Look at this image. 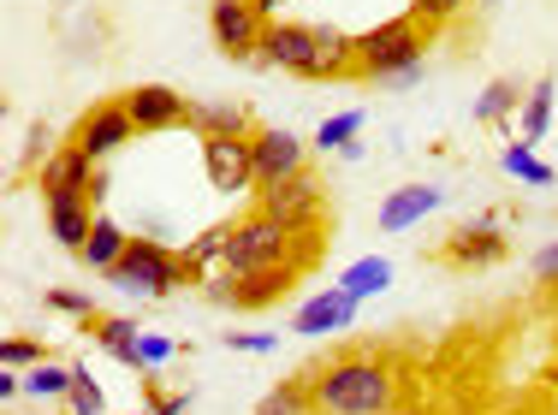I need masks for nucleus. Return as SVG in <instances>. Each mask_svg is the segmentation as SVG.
Segmentation results:
<instances>
[{"label": "nucleus", "instance_id": "obj_25", "mask_svg": "<svg viewBox=\"0 0 558 415\" xmlns=\"http://www.w3.org/2000/svg\"><path fill=\"white\" fill-rule=\"evenodd\" d=\"M363 137V107H351V113H333V119H322L315 125V137H310V149H322V155H339L344 143H356Z\"/></svg>", "mask_w": 558, "mask_h": 415}, {"label": "nucleus", "instance_id": "obj_7", "mask_svg": "<svg viewBox=\"0 0 558 415\" xmlns=\"http://www.w3.org/2000/svg\"><path fill=\"white\" fill-rule=\"evenodd\" d=\"M511 256V237H505L499 213H482V220L458 225V232L440 244V261L446 267H470V273H482V267H499Z\"/></svg>", "mask_w": 558, "mask_h": 415}, {"label": "nucleus", "instance_id": "obj_38", "mask_svg": "<svg viewBox=\"0 0 558 415\" xmlns=\"http://www.w3.org/2000/svg\"><path fill=\"white\" fill-rule=\"evenodd\" d=\"M475 7H482V12H499V7H505V0H475Z\"/></svg>", "mask_w": 558, "mask_h": 415}, {"label": "nucleus", "instance_id": "obj_24", "mask_svg": "<svg viewBox=\"0 0 558 415\" xmlns=\"http://www.w3.org/2000/svg\"><path fill=\"white\" fill-rule=\"evenodd\" d=\"M517 113H523V143L535 149V143L553 131V77L535 84V89H523V107H517Z\"/></svg>", "mask_w": 558, "mask_h": 415}, {"label": "nucleus", "instance_id": "obj_19", "mask_svg": "<svg viewBox=\"0 0 558 415\" xmlns=\"http://www.w3.org/2000/svg\"><path fill=\"white\" fill-rule=\"evenodd\" d=\"M315 410V392H310V374H291V380H279L262 392V404L250 415H310Z\"/></svg>", "mask_w": 558, "mask_h": 415}, {"label": "nucleus", "instance_id": "obj_14", "mask_svg": "<svg viewBox=\"0 0 558 415\" xmlns=\"http://www.w3.org/2000/svg\"><path fill=\"white\" fill-rule=\"evenodd\" d=\"M356 309H363V303L344 297L339 285H333V291H315V297L303 303L298 315H291V332H303V339H315V332H344V327L356 320Z\"/></svg>", "mask_w": 558, "mask_h": 415}, {"label": "nucleus", "instance_id": "obj_13", "mask_svg": "<svg viewBox=\"0 0 558 415\" xmlns=\"http://www.w3.org/2000/svg\"><path fill=\"white\" fill-rule=\"evenodd\" d=\"M440 203H446L440 184H404V191H387V203H380V232L387 237L410 232V225H422L428 213H440Z\"/></svg>", "mask_w": 558, "mask_h": 415}, {"label": "nucleus", "instance_id": "obj_30", "mask_svg": "<svg viewBox=\"0 0 558 415\" xmlns=\"http://www.w3.org/2000/svg\"><path fill=\"white\" fill-rule=\"evenodd\" d=\"M463 7H475V0H410V12H416L422 24H434V30H440V24H451Z\"/></svg>", "mask_w": 558, "mask_h": 415}, {"label": "nucleus", "instance_id": "obj_37", "mask_svg": "<svg viewBox=\"0 0 558 415\" xmlns=\"http://www.w3.org/2000/svg\"><path fill=\"white\" fill-rule=\"evenodd\" d=\"M387 415H428V410H416V404H404V410H398V404H392Z\"/></svg>", "mask_w": 558, "mask_h": 415}, {"label": "nucleus", "instance_id": "obj_4", "mask_svg": "<svg viewBox=\"0 0 558 415\" xmlns=\"http://www.w3.org/2000/svg\"><path fill=\"white\" fill-rule=\"evenodd\" d=\"M108 279L125 297H172L179 285H191V267H184V249H167L161 237H131Z\"/></svg>", "mask_w": 558, "mask_h": 415}, {"label": "nucleus", "instance_id": "obj_27", "mask_svg": "<svg viewBox=\"0 0 558 415\" xmlns=\"http://www.w3.org/2000/svg\"><path fill=\"white\" fill-rule=\"evenodd\" d=\"M517 107H523V89H517L511 77H499V84H487L482 96H475V119H482V125H494V119L517 113Z\"/></svg>", "mask_w": 558, "mask_h": 415}, {"label": "nucleus", "instance_id": "obj_28", "mask_svg": "<svg viewBox=\"0 0 558 415\" xmlns=\"http://www.w3.org/2000/svg\"><path fill=\"white\" fill-rule=\"evenodd\" d=\"M65 415H108V398H101L96 374L84 363H77V380H72V392H65Z\"/></svg>", "mask_w": 558, "mask_h": 415}, {"label": "nucleus", "instance_id": "obj_29", "mask_svg": "<svg viewBox=\"0 0 558 415\" xmlns=\"http://www.w3.org/2000/svg\"><path fill=\"white\" fill-rule=\"evenodd\" d=\"M36 363H48V356H43V344H36V339H19V332H12V339L0 344V368H19V374H31Z\"/></svg>", "mask_w": 558, "mask_h": 415}, {"label": "nucleus", "instance_id": "obj_1", "mask_svg": "<svg viewBox=\"0 0 558 415\" xmlns=\"http://www.w3.org/2000/svg\"><path fill=\"white\" fill-rule=\"evenodd\" d=\"M256 72H291L310 77V84H327V77L356 72V36L333 30V24H291V19H268V36H262Z\"/></svg>", "mask_w": 558, "mask_h": 415}, {"label": "nucleus", "instance_id": "obj_12", "mask_svg": "<svg viewBox=\"0 0 558 415\" xmlns=\"http://www.w3.org/2000/svg\"><path fill=\"white\" fill-rule=\"evenodd\" d=\"M96 203H89V191H72V196H48V237H54L60 249H84L89 232H96Z\"/></svg>", "mask_w": 558, "mask_h": 415}, {"label": "nucleus", "instance_id": "obj_5", "mask_svg": "<svg viewBox=\"0 0 558 415\" xmlns=\"http://www.w3.org/2000/svg\"><path fill=\"white\" fill-rule=\"evenodd\" d=\"M262 213L286 220L291 232H327V184L315 172H291L279 184H262Z\"/></svg>", "mask_w": 558, "mask_h": 415}, {"label": "nucleus", "instance_id": "obj_8", "mask_svg": "<svg viewBox=\"0 0 558 415\" xmlns=\"http://www.w3.org/2000/svg\"><path fill=\"white\" fill-rule=\"evenodd\" d=\"M131 137H143V131H137V119L125 113V101H101V107H89V113L77 119V131H72V143H77V149H84L89 160H96V167H101L108 155L125 149Z\"/></svg>", "mask_w": 558, "mask_h": 415}, {"label": "nucleus", "instance_id": "obj_16", "mask_svg": "<svg viewBox=\"0 0 558 415\" xmlns=\"http://www.w3.org/2000/svg\"><path fill=\"white\" fill-rule=\"evenodd\" d=\"M125 249H131V232H119V220H108V213H101L96 232H89V244L77 249V261H84L89 273H113V261L125 256Z\"/></svg>", "mask_w": 558, "mask_h": 415}, {"label": "nucleus", "instance_id": "obj_18", "mask_svg": "<svg viewBox=\"0 0 558 415\" xmlns=\"http://www.w3.org/2000/svg\"><path fill=\"white\" fill-rule=\"evenodd\" d=\"M226 249H232V225H208V232H196L191 244H184V267H191V279H208L215 267H226Z\"/></svg>", "mask_w": 558, "mask_h": 415}, {"label": "nucleus", "instance_id": "obj_15", "mask_svg": "<svg viewBox=\"0 0 558 415\" xmlns=\"http://www.w3.org/2000/svg\"><path fill=\"white\" fill-rule=\"evenodd\" d=\"M89 179H96V160H89L77 143H65L43 160V172H36V184H43V203L48 196H72V191H89Z\"/></svg>", "mask_w": 558, "mask_h": 415}, {"label": "nucleus", "instance_id": "obj_23", "mask_svg": "<svg viewBox=\"0 0 558 415\" xmlns=\"http://www.w3.org/2000/svg\"><path fill=\"white\" fill-rule=\"evenodd\" d=\"M191 131L196 137H250L244 107H191Z\"/></svg>", "mask_w": 558, "mask_h": 415}, {"label": "nucleus", "instance_id": "obj_39", "mask_svg": "<svg viewBox=\"0 0 558 415\" xmlns=\"http://www.w3.org/2000/svg\"><path fill=\"white\" fill-rule=\"evenodd\" d=\"M119 415H155V410H119Z\"/></svg>", "mask_w": 558, "mask_h": 415}, {"label": "nucleus", "instance_id": "obj_22", "mask_svg": "<svg viewBox=\"0 0 558 415\" xmlns=\"http://www.w3.org/2000/svg\"><path fill=\"white\" fill-rule=\"evenodd\" d=\"M499 172H505V179L535 184V191H553V184H558V172L547 167V160H535V149H529V143H511V149L499 155Z\"/></svg>", "mask_w": 558, "mask_h": 415}, {"label": "nucleus", "instance_id": "obj_33", "mask_svg": "<svg viewBox=\"0 0 558 415\" xmlns=\"http://www.w3.org/2000/svg\"><path fill=\"white\" fill-rule=\"evenodd\" d=\"M529 267H535V279H541V285H558V237H553V244H541Z\"/></svg>", "mask_w": 558, "mask_h": 415}, {"label": "nucleus", "instance_id": "obj_34", "mask_svg": "<svg viewBox=\"0 0 558 415\" xmlns=\"http://www.w3.org/2000/svg\"><path fill=\"white\" fill-rule=\"evenodd\" d=\"M380 84H387V89H416L422 84V60L404 65V72H392V77H380Z\"/></svg>", "mask_w": 558, "mask_h": 415}, {"label": "nucleus", "instance_id": "obj_3", "mask_svg": "<svg viewBox=\"0 0 558 415\" xmlns=\"http://www.w3.org/2000/svg\"><path fill=\"white\" fill-rule=\"evenodd\" d=\"M428 42H434V24H422L416 12H398V19L356 36V72H363L368 84H380V77L416 65L422 53H428Z\"/></svg>", "mask_w": 558, "mask_h": 415}, {"label": "nucleus", "instance_id": "obj_21", "mask_svg": "<svg viewBox=\"0 0 558 415\" xmlns=\"http://www.w3.org/2000/svg\"><path fill=\"white\" fill-rule=\"evenodd\" d=\"M72 380H77V363L72 368L65 363H36L31 374H24V398H31V404H65Z\"/></svg>", "mask_w": 558, "mask_h": 415}, {"label": "nucleus", "instance_id": "obj_17", "mask_svg": "<svg viewBox=\"0 0 558 415\" xmlns=\"http://www.w3.org/2000/svg\"><path fill=\"white\" fill-rule=\"evenodd\" d=\"M387 285H392V261H387V256H356V261L339 273V291H344V297H356V303L380 297Z\"/></svg>", "mask_w": 558, "mask_h": 415}, {"label": "nucleus", "instance_id": "obj_10", "mask_svg": "<svg viewBox=\"0 0 558 415\" xmlns=\"http://www.w3.org/2000/svg\"><path fill=\"white\" fill-rule=\"evenodd\" d=\"M303 155H310V143L298 137V131H250V160H256V184H279L291 179V172H303Z\"/></svg>", "mask_w": 558, "mask_h": 415}, {"label": "nucleus", "instance_id": "obj_31", "mask_svg": "<svg viewBox=\"0 0 558 415\" xmlns=\"http://www.w3.org/2000/svg\"><path fill=\"white\" fill-rule=\"evenodd\" d=\"M48 309H60V315H72V320H101V315H96V303H89L84 291H65V285L48 291Z\"/></svg>", "mask_w": 558, "mask_h": 415}, {"label": "nucleus", "instance_id": "obj_35", "mask_svg": "<svg viewBox=\"0 0 558 415\" xmlns=\"http://www.w3.org/2000/svg\"><path fill=\"white\" fill-rule=\"evenodd\" d=\"M149 410L155 415H184V398H167V392H155V386H149Z\"/></svg>", "mask_w": 558, "mask_h": 415}, {"label": "nucleus", "instance_id": "obj_6", "mask_svg": "<svg viewBox=\"0 0 558 415\" xmlns=\"http://www.w3.org/2000/svg\"><path fill=\"white\" fill-rule=\"evenodd\" d=\"M208 30H215V48L232 53V60H256L262 36H268V19H262L256 0H208Z\"/></svg>", "mask_w": 558, "mask_h": 415}, {"label": "nucleus", "instance_id": "obj_36", "mask_svg": "<svg viewBox=\"0 0 558 415\" xmlns=\"http://www.w3.org/2000/svg\"><path fill=\"white\" fill-rule=\"evenodd\" d=\"M256 7H262V19H274V12L286 7V0H256Z\"/></svg>", "mask_w": 558, "mask_h": 415}, {"label": "nucleus", "instance_id": "obj_2", "mask_svg": "<svg viewBox=\"0 0 558 415\" xmlns=\"http://www.w3.org/2000/svg\"><path fill=\"white\" fill-rule=\"evenodd\" d=\"M310 392L322 415H387L398 404V368L380 356H333L310 374Z\"/></svg>", "mask_w": 558, "mask_h": 415}, {"label": "nucleus", "instance_id": "obj_32", "mask_svg": "<svg viewBox=\"0 0 558 415\" xmlns=\"http://www.w3.org/2000/svg\"><path fill=\"white\" fill-rule=\"evenodd\" d=\"M226 344L244 356H268V351H279V332H226Z\"/></svg>", "mask_w": 558, "mask_h": 415}, {"label": "nucleus", "instance_id": "obj_11", "mask_svg": "<svg viewBox=\"0 0 558 415\" xmlns=\"http://www.w3.org/2000/svg\"><path fill=\"white\" fill-rule=\"evenodd\" d=\"M125 113L137 119V131H172V125H191V101L179 96V89H167V84H137V89H125Z\"/></svg>", "mask_w": 558, "mask_h": 415}, {"label": "nucleus", "instance_id": "obj_9", "mask_svg": "<svg viewBox=\"0 0 558 415\" xmlns=\"http://www.w3.org/2000/svg\"><path fill=\"white\" fill-rule=\"evenodd\" d=\"M203 172L220 196H250L256 191V160L250 137H203Z\"/></svg>", "mask_w": 558, "mask_h": 415}, {"label": "nucleus", "instance_id": "obj_20", "mask_svg": "<svg viewBox=\"0 0 558 415\" xmlns=\"http://www.w3.org/2000/svg\"><path fill=\"white\" fill-rule=\"evenodd\" d=\"M89 332H96V344L113 356V363L131 368V356H137V339H143L137 320H131V315H101V320H89Z\"/></svg>", "mask_w": 558, "mask_h": 415}, {"label": "nucleus", "instance_id": "obj_26", "mask_svg": "<svg viewBox=\"0 0 558 415\" xmlns=\"http://www.w3.org/2000/svg\"><path fill=\"white\" fill-rule=\"evenodd\" d=\"M167 363H179V339H172V332H149V327H143L131 368H137V374H161Z\"/></svg>", "mask_w": 558, "mask_h": 415}]
</instances>
